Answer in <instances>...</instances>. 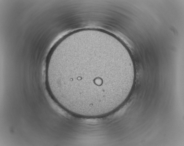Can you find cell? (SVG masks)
<instances>
[{"instance_id": "obj_1", "label": "cell", "mask_w": 184, "mask_h": 146, "mask_svg": "<svg viewBox=\"0 0 184 146\" xmlns=\"http://www.w3.org/2000/svg\"><path fill=\"white\" fill-rule=\"evenodd\" d=\"M125 71L121 67L58 65L52 72V86L77 104L93 106L111 101L125 87Z\"/></svg>"}]
</instances>
